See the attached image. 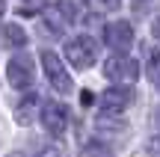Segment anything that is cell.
Listing matches in <instances>:
<instances>
[{
  "mask_svg": "<svg viewBox=\"0 0 160 157\" xmlns=\"http://www.w3.org/2000/svg\"><path fill=\"white\" fill-rule=\"evenodd\" d=\"M42 21H45V27L51 30V33L62 36L65 30L74 24V6L71 3H48L45 9H42Z\"/></svg>",
  "mask_w": 160,
  "mask_h": 157,
  "instance_id": "1",
  "label": "cell"
},
{
  "mask_svg": "<svg viewBox=\"0 0 160 157\" xmlns=\"http://www.w3.org/2000/svg\"><path fill=\"white\" fill-rule=\"evenodd\" d=\"M104 74H107V80L113 83H133L139 77V65L133 62L131 56H125V53H113V56L104 62Z\"/></svg>",
  "mask_w": 160,
  "mask_h": 157,
  "instance_id": "2",
  "label": "cell"
},
{
  "mask_svg": "<svg viewBox=\"0 0 160 157\" xmlns=\"http://www.w3.org/2000/svg\"><path fill=\"white\" fill-rule=\"evenodd\" d=\"M65 59H68L74 68H89L98 59V45L89 39V36H77L65 45Z\"/></svg>",
  "mask_w": 160,
  "mask_h": 157,
  "instance_id": "3",
  "label": "cell"
},
{
  "mask_svg": "<svg viewBox=\"0 0 160 157\" xmlns=\"http://www.w3.org/2000/svg\"><path fill=\"white\" fill-rule=\"evenodd\" d=\"M33 59L27 56V53H18V56L9 59V65H6V80L12 83L15 89H30L33 86Z\"/></svg>",
  "mask_w": 160,
  "mask_h": 157,
  "instance_id": "4",
  "label": "cell"
},
{
  "mask_svg": "<svg viewBox=\"0 0 160 157\" xmlns=\"http://www.w3.org/2000/svg\"><path fill=\"white\" fill-rule=\"evenodd\" d=\"M42 65H45V74H48V80H51V86L57 89V92L68 95L71 89H74V83H71V74L62 68V62H59L57 53L45 51V53H42Z\"/></svg>",
  "mask_w": 160,
  "mask_h": 157,
  "instance_id": "5",
  "label": "cell"
},
{
  "mask_svg": "<svg viewBox=\"0 0 160 157\" xmlns=\"http://www.w3.org/2000/svg\"><path fill=\"white\" fill-rule=\"evenodd\" d=\"M42 125L51 136H62L65 128H68V110H65L59 101H48L42 107Z\"/></svg>",
  "mask_w": 160,
  "mask_h": 157,
  "instance_id": "6",
  "label": "cell"
},
{
  "mask_svg": "<svg viewBox=\"0 0 160 157\" xmlns=\"http://www.w3.org/2000/svg\"><path fill=\"white\" fill-rule=\"evenodd\" d=\"M104 42L113 47L116 53H125L133 45V27L128 21H110L104 27Z\"/></svg>",
  "mask_w": 160,
  "mask_h": 157,
  "instance_id": "7",
  "label": "cell"
},
{
  "mask_svg": "<svg viewBox=\"0 0 160 157\" xmlns=\"http://www.w3.org/2000/svg\"><path fill=\"white\" fill-rule=\"evenodd\" d=\"M131 101H133V92L128 86H110L107 92L101 95V110H104V116H107V113H122Z\"/></svg>",
  "mask_w": 160,
  "mask_h": 157,
  "instance_id": "8",
  "label": "cell"
},
{
  "mask_svg": "<svg viewBox=\"0 0 160 157\" xmlns=\"http://www.w3.org/2000/svg\"><path fill=\"white\" fill-rule=\"evenodd\" d=\"M0 39H3L6 47H24V45H27V33H24L18 24H6L3 33H0Z\"/></svg>",
  "mask_w": 160,
  "mask_h": 157,
  "instance_id": "9",
  "label": "cell"
},
{
  "mask_svg": "<svg viewBox=\"0 0 160 157\" xmlns=\"http://www.w3.org/2000/svg\"><path fill=\"white\" fill-rule=\"evenodd\" d=\"M36 110H39V98H36V95H27V101H21L18 110H15L18 125H30V122H33V116H36Z\"/></svg>",
  "mask_w": 160,
  "mask_h": 157,
  "instance_id": "10",
  "label": "cell"
},
{
  "mask_svg": "<svg viewBox=\"0 0 160 157\" xmlns=\"http://www.w3.org/2000/svg\"><path fill=\"white\" fill-rule=\"evenodd\" d=\"M148 80L160 89V53H151L148 59Z\"/></svg>",
  "mask_w": 160,
  "mask_h": 157,
  "instance_id": "11",
  "label": "cell"
},
{
  "mask_svg": "<svg viewBox=\"0 0 160 157\" xmlns=\"http://www.w3.org/2000/svg\"><path fill=\"white\" fill-rule=\"evenodd\" d=\"M86 157H113V154H110L101 142H89V145H86Z\"/></svg>",
  "mask_w": 160,
  "mask_h": 157,
  "instance_id": "12",
  "label": "cell"
},
{
  "mask_svg": "<svg viewBox=\"0 0 160 157\" xmlns=\"http://www.w3.org/2000/svg\"><path fill=\"white\" fill-rule=\"evenodd\" d=\"M119 3H122V0H98V6H101V9H110V12L119 9Z\"/></svg>",
  "mask_w": 160,
  "mask_h": 157,
  "instance_id": "13",
  "label": "cell"
},
{
  "mask_svg": "<svg viewBox=\"0 0 160 157\" xmlns=\"http://www.w3.org/2000/svg\"><path fill=\"white\" fill-rule=\"evenodd\" d=\"M39 157H59L57 148H45V151H39Z\"/></svg>",
  "mask_w": 160,
  "mask_h": 157,
  "instance_id": "14",
  "label": "cell"
},
{
  "mask_svg": "<svg viewBox=\"0 0 160 157\" xmlns=\"http://www.w3.org/2000/svg\"><path fill=\"white\" fill-rule=\"evenodd\" d=\"M151 33H154V39L160 42V18H157V21H154V24H151Z\"/></svg>",
  "mask_w": 160,
  "mask_h": 157,
  "instance_id": "15",
  "label": "cell"
},
{
  "mask_svg": "<svg viewBox=\"0 0 160 157\" xmlns=\"http://www.w3.org/2000/svg\"><path fill=\"white\" fill-rule=\"evenodd\" d=\"M157 136H160V113H157Z\"/></svg>",
  "mask_w": 160,
  "mask_h": 157,
  "instance_id": "16",
  "label": "cell"
},
{
  "mask_svg": "<svg viewBox=\"0 0 160 157\" xmlns=\"http://www.w3.org/2000/svg\"><path fill=\"white\" fill-rule=\"evenodd\" d=\"M137 3H154V0H137Z\"/></svg>",
  "mask_w": 160,
  "mask_h": 157,
  "instance_id": "17",
  "label": "cell"
},
{
  "mask_svg": "<svg viewBox=\"0 0 160 157\" xmlns=\"http://www.w3.org/2000/svg\"><path fill=\"white\" fill-rule=\"evenodd\" d=\"M0 12H3V0H0Z\"/></svg>",
  "mask_w": 160,
  "mask_h": 157,
  "instance_id": "18",
  "label": "cell"
}]
</instances>
